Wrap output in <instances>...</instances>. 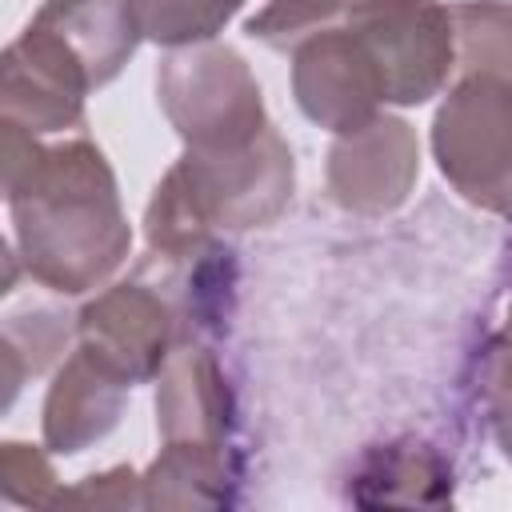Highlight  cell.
I'll return each mask as SVG.
<instances>
[{"mask_svg":"<svg viewBox=\"0 0 512 512\" xmlns=\"http://www.w3.org/2000/svg\"><path fill=\"white\" fill-rule=\"evenodd\" d=\"M4 200L24 272L56 296H84L128 260L132 228L116 176L88 136L40 144L4 120Z\"/></svg>","mask_w":512,"mask_h":512,"instance_id":"1","label":"cell"},{"mask_svg":"<svg viewBox=\"0 0 512 512\" xmlns=\"http://www.w3.org/2000/svg\"><path fill=\"white\" fill-rule=\"evenodd\" d=\"M296 184V160L276 124H268L244 148L184 156L160 176L144 208L148 248L164 260H180L216 240V232H248L272 224Z\"/></svg>","mask_w":512,"mask_h":512,"instance_id":"2","label":"cell"},{"mask_svg":"<svg viewBox=\"0 0 512 512\" xmlns=\"http://www.w3.org/2000/svg\"><path fill=\"white\" fill-rule=\"evenodd\" d=\"M156 100L184 148L200 152L244 148L272 124L248 60L216 40L172 48L156 68Z\"/></svg>","mask_w":512,"mask_h":512,"instance_id":"3","label":"cell"},{"mask_svg":"<svg viewBox=\"0 0 512 512\" xmlns=\"http://www.w3.org/2000/svg\"><path fill=\"white\" fill-rule=\"evenodd\" d=\"M440 176L476 208L512 224V88L460 76L432 116Z\"/></svg>","mask_w":512,"mask_h":512,"instance_id":"4","label":"cell"},{"mask_svg":"<svg viewBox=\"0 0 512 512\" xmlns=\"http://www.w3.org/2000/svg\"><path fill=\"white\" fill-rule=\"evenodd\" d=\"M344 24L376 60L384 100L396 108L428 104L456 72L452 8L440 0H352Z\"/></svg>","mask_w":512,"mask_h":512,"instance_id":"5","label":"cell"},{"mask_svg":"<svg viewBox=\"0 0 512 512\" xmlns=\"http://www.w3.org/2000/svg\"><path fill=\"white\" fill-rule=\"evenodd\" d=\"M76 344L128 384H144L180 344V320L160 284L124 280L76 312Z\"/></svg>","mask_w":512,"mask_h":512,"instance_id":"6","label":"cell"},{"mask_svg":"<svg viewBox=\"0 0 512 512\" xmlns=\"http://www.w3.org/2000/svg\"><path fill=\"white\" fill-rule=\"evenodd\" d=\"M88 92L92 76L80 56L32 20L0 56V112L36 136L80 128Z\"/></svg>","mask_w":512,"mask_h":512,"instance_id":"7","label":"cell"},{"mask_svg":"<svg viewBox=\"0 0 512 512\" xmlns=\"http://www.w3.org/2000/svg\"><path fill=\"white\" fill-rule=\"evenodd\" d=\"M292 96L296 108L332 136L364 128L388 104L376 60L348 24H336L292 52Z\"/></svg>","mask_w":512,"mask_h":512,"instance_id":"8","label":"cell"},{"mask_svg":"<svg viewBox=\"0 0 512 512\" xmlns=\"http://www.w3.org/2000/svg\"><path fill=\"white\" fill-rule=\"evenodd\" d=\"M420 176V140L400 116H372L364 128L344 132L328 148L324 184L336 208L352 216L396 212Z\"/></svg>","mask_w":512,"mask_h":512,"instance_id":"9","label":"cell"},{"mask_svg":"<svg viewBox=\"0 0 512 512\" xmlns=\"http://www.w3.org/2000/svg\"><path fill=\"white\" fill-rule=\"evenodd\" d=\"M156 432L184 444H236V396L200 340H180L156 376Z\"/></svg>","mask_w":512,"mask_h":512,"instance_id":"10","label":"cell"},{"mask_svg":"<svg viewBox=\"0 0 512 512\" xmlns=\"http://www.w3.org/2000/svg\"><path fill=\"white\" fill-rule=\"evenodd\" d=\"M128 380L100 364L88 348H72L56 368L48 396H44V448L60 456H76L104 440L128 400Z\"/></svg>","mask_w":512,"mask_h":512,"instance_id":"11","label":"cell"},{"mask_svg":"<svg viewBox=\"0 0 512 512\" xmlns=\"http://www.w3.org/2000/svg\"><path fill=\"white\" fill-rule=\"evenodd\" d=\"M32 24L56 32L88 68L92 88H104L144 40L136 0H44Z\"/></svg>","mask_w":512,"mask_h":512,"instance_id":"12","label":"cell"},{"mask_svg":"<svg viewBox=\"0 0 512 512\" xmlns=\"http://www.w3.org/2000/svg\"><path fill=\"white\" fill-rule=\"evenodd\" d=\"M236 444H184L168 440L140 476L144 508H228L240 488Z\"/></svg>","mask_w":512,"mask_h":512,"instance_id":"13","label":"cell"},{"mask_svg":"<svg viewBox=\"0 0 512 512\" xmlns=\"http://www.w3.org/2000/svg\"><path fill=\"white\" fill-rule=\"evenodd\" d=\"M348 496L352 500L364 496L360 504H380V500L440 504L452 496V468L440 460L432 444H420V440L376 444L360 456Z\"/></svg>","mask_w":512,"mask_h":512,"instance_id":"14","label":"cell"},{"mask_svg":"<svg viewBox=\"0 0 512 512\" xmlns=\"http://www.w3.org/2000/svg\"><path fill=\"white\" fill-rule=\"evenodd\" d=\"M452 8L456 72L512 88V0H460Z\"/></svg>","mask_w":512,"mask_h":512,"instance_id":"15","label":"cell"},{"mask_svg":"<svg viewBox=\"0 0 512 512\" xmlns=\"http://www.w3.org/2000/svg\"><path fill=\"white\" fill-rule=\"evenodd\" d=\"M244 8V0H136L144 40L160 48H192L216 40V32Z\"/></svg>","mask_w":512,"mask_h":512,"instance_id":"16","label":"cell"},{"mask_svg":"<svg viewBox=\"0 0 512 512\" xmlns=\"http://www.w3.org/2000/svg\"><path fill=\"white\" fill-rule=\"evenodd\" d=\"M352 0H268L256 16H248V36L268 44L272 52H296L304 40L344 24Z\"/></svg>","mask_w":512,"mask_h":512,"instance_id":"17","label":"cell"},{"mask_svg":"<svg viewBox=\"0 0 512 512\" xmlns=\"http://www.w3.org/2000/svg\"><path fill=\"white\" fill-rule=\"evenodd\" d=\"M480 408L500 456L512 464V316L480 352Z\"/></svg>","mask_w":512,"mask_h":512,"instance_id":"18","label":"cell"},{"mask_svg":"<svg viewBox=\"0 0 512 512\" xmlns=\"http://www.w3.org/2000/svg\"><path fill=\"white\" fill-rule=\"evenodd\" d=\"M72 328L76 324H68V316L48 312V308L8 316V324H4V360H20L24 352H32L28 372L40 376L56 356H64V348L72 340Z\"/></svg>","mask_w":512,"mask_h":512,"instance_id":"19","label":"cell"},{"mask_svg":"<svg viewBox=\"0 0 512 512\" xmlns=\"http://www.w3.org/2000/svg\"><path fill=\"white\" fill-rule=\"evenodd\" d=\"M0 480H4V496L12 504H56L60 488H56V472L44 460L40 448L8 440L0 452Z\"/></svg>","mask_w":512,"mask_h":512,"instance_id":"20","label":"cell"},{"mask_svg":"<svg viewBox=\"0 0 512 512\" xmlns=\"http://www.w3.org/2000/svg\"><path fill=\"white\" fill-rule=\"evenodd\" d=\"M60 500H96V504H140L144 508V484H140V476L128 468V464H120V468H108V472H100V476H88L80 488H72V492H60Z\"/></svg>","mask_w":512,"mask_h":512,"instance_id":"21","label":"cell"},{"mask_svg":"<svg viewBox=\"0 0 512 512\" xmlns=\"http://www.w3.org/2000/svg\"><path fill=\"white\" fill-rule=\"evenodd\" d=\"M508 316H512V304H508Z\"/></svg>","mask_w":512,"mask_h":512,"instance_id":"22","label":"cell"}]
</instances>
